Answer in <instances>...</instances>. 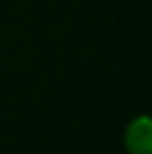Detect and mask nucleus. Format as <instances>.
I'll list each match as a JSON object with an SVG mask.
<instances>
[{
    "instance_id": "nucleus-1",
    "label": "nucleus",
    "mask_w": 152,
    "mask_h": 154,
    "mask_svg": "<svg viewBox=\"0 0 152 154\" xmlns=\"http://www.w3.org/2000/svg\"><path fill=\"white\" fill-rule=\"evenodd\" d=\"M125 150L129 154H152V117L140 115L125 127Z\"/></svg>"
}]
</instances>
